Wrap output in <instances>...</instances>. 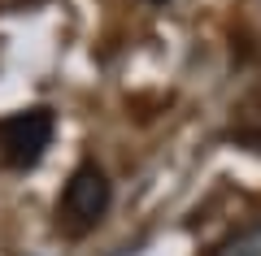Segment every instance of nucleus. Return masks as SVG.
Wrapping results in <instances>:
<instances>
[{"label": "nucleus", "instance_id": "obj_3", "mask_svg": "<svg viewBox=\"0 0 261 256\" xmlns=\"http://www.w3.org/2000/svg\"><path fill=\"white\" fill-rule=\"evenodd\" d=\"M214 256H261V217L252 221V226L235 230L226 243H218V247H214Z\"/></svg>", "mask_w": 261, "mask_h": 256}, {"label": "nucleus", "instance_id": "obj_1", "mask_svg": "<svg viewBox=\"0 0 261 256\" xmlns=\"http://www.w3.org/2000/svg\"><path fill=\"white\" fill-rule=\"evenodd\" d=\"M109 178H105L100 165H79L74 174H70V183H65L61 191V204H57V217H61L65 230H74V235H83V230L100 226V217L109 213Z\"/></svg>", "mask_w": 261, "mask_h": 256}, {"label": "nucleus", "instance_id": "obj_2", "mask_svg": "<svg viewBox=\"0 0 261 256\" xmlns=\"http://www.w3.org/2000/svg\"><path fill=\"white\" fill-rule=\"evenodd\" d=\"M53 130H57V122H53L48 109L13 113V118L0 122V156H5L13 169H31V165H39V156L48 152Z\"/></svg>", "mask_w": 261, "mask_h": 256}, {"label": "nucleus", "instance_id": "obj_4", "mask_svg": "<svg viewBox=\"0 0 261 256\" xmlns=\"http://www.w3.org/2000/svg\"><path fill=\"white\" fill-rule=\"evenodd\" d=\"M157 5H161V0H157Z\"/></svg>", "mask_w": 261, "mask_h": 256}]
</instances>
